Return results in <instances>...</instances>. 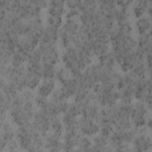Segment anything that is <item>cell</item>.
I'll use <instances>...</instances> for the list:
<instances>
[{
  "label": "cell",
  "instance_id": "obj_1",
  "mask_svg": "<svg viewBox=\"0 0 152 152\" xmlns=\"http://www.w3.org/2000/svg\"><path fill=\"white\" fill-rule=\"evenodd\" d=\"M132 109L130 119L134 127L139 128L146 125L148 115V109L144 103L137 100L131 103Z\"/></svg>",
  "mask_w": 152,
  "mask_h": 152
},
{
  "label": "cell",
  "instance_id": "obj_2",
  "mask_svg": "<svg viewBox=\"0 0 152 152\" xmlns=\"http://www.w3.org/2000/svg\"><path fill=\"white\" fill-rule=\"evenodd\" d=\"M39 132H33L29 127V124L18 126L15 130V138L18 143L19 148L22 150L33 151V136ZM40 134V133H39Z\"/></svg>",
  "mask_w": 152,
  "mask_h": 152
},
{
  "label": "cell",
  "instance_id": "obj_3",
  "mask_svg": "<svg viewBox=\"0 0 152 152\" xmlns=\"http://www.w3.org/2000/svg\"><path fill=\"white\" fill-rule=\"evenodd\" d=\"M51 116L47 109H37L34 114L31 125L43 137L50 131Z\"/></svg>",
  "mask_w": 152,
  "mask_h": 152
},
{
  "label": "cell",
  "instance_id": "obj_4",
  "mask_svg": "<svg viewBox=\"0 0 152 152\" xmlns=\"http://www.w3.org/2000/svg\"><path fill=\"white\" fill-rule=\"evenodd\" d=\"M42 10L36 5L35 0L21 1V6L17 12L24 21H28L34 17L41 15Z\"/></svg>",
  "mask_w": 152,
  "mask_h": 152
},
{
  "label": "cell",
  "instance_id": "obj_5",
  "mask_svg": "<svg viewBox=\"0 0 152 152\" xmlns=\"http://www.w3.org/2000/svg\"><path fill=\"white\" fill-rule=\"evenodd\" d=\"M78 128L80 132L87 137H93L99 133L100 128L95 120L83 116L78 118Z\"/></svg>",
  "mask_w": 152,
  "mask_h": 152
},
{
  "label": "cell",
  "instance_id": "obj_6",
  "mask_svg": "<svg viewBox=\"0 0 152 152\" xmlns=\"http://www.w3.org/2000/svg\"><path fill=\"white\" fill-rule=\"evenodd\" d=\"M81 135L78 129L65 130L62 137V150L69 151L76 150Z\"/></svg>",
  "mask_w": 152,
  "mask_h": 152
},
{
  "label": "cell",
  "instance_id": "obj_7",
  "mask_svg": "<svg viewBox=\"0 0 152 152\" xmlns=\"http://www.w3.org/2000/svg\"><path fill=\"white\" fill-rule=\"evenodd\" d=\"M147 132L148 130L137 134L131 143V150L138 151L151 150L152 147L151 138Z\"/></svg>",
  "mask_w": 152,
  "mask_h": 152
},
{
  "label": "cell",
  "instance_id": "obj_8",
  "mask_svg": "<svg viewBox=\"0 0 152 152\" xmlns=\"http://www.w3.org/2000/svg\"><path fill=\"white\" fill-rule=\"evenodd\" d=\"M59 88L65 99L68 100L70 97L74 96L78 90L77 78L71 76L61 84Z\"/></svg>",
  "mask_w": 152,
  "mask_h": 152
},
{
  "label": "cell",
  "instance_id": "obj_9",
  "mask_svg": "<svg viewBox=\"0 0 152 152\" xmlns=\"http://www.w3.org/2000/svg\"><path fill=\"white\" fill-rule=\"evenodd\" d=\"M44 138L45 150L50 151L62 150V137L52 132H48Z\"/></svg>",
  "mask_w": 152,
  "mask_h": 152
},
{
  "label": "cell",
  "instance_id": "obj_10",
  "mask_svg": "<svg viewBox=\"0 0 152 152\" xmlns=\"http://www.w3.org/2000/svg\"><path fill=\"white\" fill-rule=\"evenodd\" d=\"M98 2L97 11L101 15L113 20V15L116 3L115 1L103 0Z\"/></svg>",
  "mask_w": 152,
  "mask_h": 152
},
{
  "label": "cell",
  "instance_id": "obj_11",
  "mask_svg": "<svg viewBox=\"0 0 152 152\" xmlns=\"http://www.w3.org/2000/svg\"><path fill=\"white\" fill-rule=\"evenodd\" d=\"M69 103L67 100L58 101H49L47 110L51 117L59 116L63 115L66 110Z\"/></svg>",
  "mask_w": 152,
  "mask_h": 152
},
{
  "label": "cell",
  "instance_id": "obj_12",
  "mask_svg": "<svg viewBox=\"0 0 152 152\" xmlns=\"http://www.w3.org/2000/svg\"><path fill=\"white\" fill-rule=\"evenodd\" d=\"M94 101V93L91 90L78 89L74 95L75 102L81 109Z\"/></svg>",
  "mask_w": 152,
  "mask_h": 152
},
{
  "label": "cell",
  "instance_id": "obj_13",
  "mask_svg": "<svg viewBox=\"0 0 152 152\" xmlns=\"http://www.w3.org/2000/svg\"><path fill=\"white\" fill-rule=\"evenodd\" d=\"M59 29L49 25H46L44 27L39 43H56L59 36Z\"/></svg>",
  "mask_w": 152,
  "mask_h": 152
},
{
  "label": "cell",
  "instance_id": "obj_14",
  "mask_svg": "<svg viewBox=\"0 0 152 152\" xmlns=\"http://www.w3.org/2000/svg\"><path fill=\"white\" fill-rule=\"evenodd\" d=\"M109 48L110 44L109 40L93 39L91 46V53L92 55L99 58L109 52Z\"/></svg>",
  "mask_w": 152,
  "mask_h": 152
},
{
  "label": "cell",
  "instance_id": "obj_15",
  "mask_svg": "<svg viewBox=\"0 0 152 152\" xmlns=\"http://www.w3.org/2000/svg\"><path fill=\"white\" fill-rule=\"evenodd\" d=\"M56 88V82L53 79H42L37 87V95L48 97Z\"/></svg>",
  "mask_w": 152,
  "mask_h": 152
},
{
  "label": "cell",
  "instance_id": "obj_16",
  "mask_svg": "<svg viewBox=\"0 0 152 152\" xmlns=\"http://www.w3.org/2000/svg\"><path fill=\"white\" fill-rule=\"evenodd\" d=\"M91 151H112L108 145L107 137L99 133L93 137Z\"/></svg>",
  "mask_w": 152,
  "mask_h": 152
},
{
  "label": "cell",
  "instance_id": "obj_17",
  "mask_svg": "<svg viewBox=\"0 0 152 152\" xmlns=\"http://www.w3.org/2000/svg\"><path fill=\"white\" fill-rule=\"evenodd\" d=\"M135 27L138 35L151 33V19L147 15H144L137 18L135 22Z\"/></svg>",
  "mask_w": 152,
  "mask_h": 152
},
{
  "label": "cell",
  "instance_id": "obj_18",
  "mask_svg": "<svg viewBox=\"0 0 152 152\" xmlns=\"http://www.w3.org/2000/svg\"><path fill=\"white\" fill-rule=\"evenodd\" d=\"M42 80V78L40 73L28 70L27 69L25 80L26 88H28L31 90L37 88Z\"/></svg>",
  "mask_w": 152,
  "mask_h": 152
},
{
  "label": "cell",
  "instance_id": "obj_19",
  "mask_svg": "<svg viewBox=\"0 0 152 152\" xmlns=\"http://www.w3.org/2000/svg\"><path fill=\"white\" fill-rule=\"evenodd\" d=\"M65 1L62 0H52L48 2V14L55 16H61L65 12Z\"/></svg>",
  "mask_w": 152,
  "mask_h": 152
},
{
  "label": "cell",
  "instance_id": "obj_20",
  "mask_svg": "<svg viewBox=\"0 0 152 152\" xmlns=\"http://www.w3.org/2000/svg\"><path fill=\"white\" fill-rule=\"evenodd\" d=\"M80 26V24L77 19L70 18L66 19L60 28L68 35L75 37L79 30Z\"/></svg>",
  "mask_w": 152,
  "mask_h": 152
},
{
  "label": "cell",
  "instance_id": "obj_21",
  "mask_svg": "<svg viewBox=\"0 0 152 152\" xmlns=\"http://www.w3.org/2000/svg\"><path fill=\"white\" fill-rule=\"evenodd\" d=\"M1 122V139L7 142L14 139L15 136V130L12 125L8 121H4Z\"/></svg>",
  "mask_w": 152,
  "mask_h": 152
},
{
  "label": "cell",
  "instance_id": "obj_22",
  "mask_svg": "<svg viewBox=\"0 0 152 152\" xmlns=\"http://www.w3.org/2000/svg\"><path fill=\"white\" fill-rule=\"evenodd\" d=\"M151 1L137 0L132 2V13L136 18L147 14V8Z\"/></svg>",
  "mask_w": 152,
  "mask_h": 152
},
{
  "label": "cell",
  "instance_id": "obj_23",
  "mask_svg": "<svg viewBox=\"0 0 152 152\" xmlns=\"http://www.w3.org/2000/svg\"><path fill=\"white\" fill-rule=\"evenodd\" d=\"M100 110V106L95 101H94L81 108L80 116L94 120L98 115Z\"/></svg>",
  "mask_w": 152,
  "mask_h": 152
},
{
  "label": "cell",
  "instance_id": "obj_24",
  "mask_svg": "<svg viewBox=\"0 0 152 152\" xmlns=\"http://www.w3.org/2000/svg\"><path fill=\"white\" fill-rule=\"evenodd\" d=\"M99 63L106 68H115L116 64L115 54L112 51L107 52L105 54L99 57Z\"/></svg>",
  "mask_w": 152,
  "mask_h": 152
},
{
  "label": "cell",
  "instance_id": "obj_25",
  "mask_svg": "<svg viewBox=\"0 0 152 152\" xmlns=\"http://www.w3.org/2000/svg\"><path fill=\"white\" fill-rule=\"evenodd\" d=\"M28 57V55L16 49L12 55L10 65L14 67H18L24 65V63L27 61Z\"/></svg>",
  "mask_w": 152,
  "mask_h": 152
},
{
  "label": "cell",
  "instance_id": "obj_26",
  "mask_svg": "<svg viewBox=\"0 0 152 152\" xmlns=\"http://www.w3.org/2000/svg\"><path fill=\"white\" fill-rule=\"evenodd\" d=\"M64 131V126L62 119H60L59 116L51 117L49 132L62 137Z\"/></svg>",
  "mask_w": 152,
  "mask_h": 152
},
{
  "label": "cell",
  "instance_id": "obj_27",
  "mask_svg": "<svg viewBox=\"0 0 152 152\" xmlns=\"http://www.w3.org/2000/svg\"><path fill=\"white\" fill-rule=\"evenodd\" d=\"M61 119H62L65 130L78 129V118L73 116L66 113H64L62 115V118Z\"/></svg>",
  "mask_w": 152,
  "mask_h": 152
},
{
  "label": "cell",
  "instance_id": "obj_28",
  "mask_svg": "<svg viewBox=\"0 0 152 152\" xmlns=\"http://www.w3.org/2000/svg\"><path fill=\"white\" fill-rule=\"evenodd\" d=\"M129 8L122 7L119 6H117L115 8L113 20L116 21V23H121L129 20Z\"/></svg>",
  "mask_w": 152,
  "mask_h": 152
},
{
  "label": "cell",
  "instance_id": "obj_29",
  "mask_svg": "<svg viewBox=\"0 0 152 152\" xmlns=\"http://www.w3.org/2000/svg\"><path fill=\"white\" fill-rule=\"evenodd\" d=\"M56 68L55 65L42 64L40 74L42 79H53L55 75Z\"/></svg>",
  "mask_w": 152,
  "mask_h": 152
},
{
  "label": "cell",
  "instance_id": "obj_30",
  "mask_svg": "<svg viewBox=\"0 0 152 152\" xmlns=\"http://www.w3.org/2000/svg\"><path fill=\"white\" fill-rule=\"evenodd\" d=\"M92 147V140L89 137L81 135L77 146L76 150L78 151H91Z\"/></svg>",
  "mask_w": 152,
  "mask_h": 152
},
{
  "label": "cell",
  "instance_id": "obj_31",
  "mask_svg": "<svg viewBox=\"0 0 152 152\" xmlns=\"http://www.w3.org/2000/svg\"><path fill=\"white\" fill-rule=\"evenodd\" d=\"M71 77V72L64 65L56 68L55 78L61 84Z\"/></svg>",
  "mask_w": 152,
  "mask_h": 152
},
{
  "label": "cell",
  "instance_id": "obj_32",
  "mask_svg": "<svg viewBox=\"0 0 152 152\" xmlns=\"http://www.w3.org/2000/svg\"><path fill=\"white\" fill-rule=\"evenodd\" d=\"M33 102L34 106L37 109H47L49 104V99L48 97H45L37 94V96L34 97Z\"/></svg>",
  "mask_w": 152,
  "mask_h": 152
},
{
  "label": "cell",
  "instance_id": "obj_33",
  "mask_svg": "<svg viewBox=\"0 0 152 152\" xmlns=\"http://www.w3.org/2000/svg\"><path fill=\"white\" fill-rule=\"evenodd\" d=\"M62 17L55 16L48 14L46 18V25H49L60 28L62 25Z\"/></svg>",
  "mask_w": 152,
  "mask_h": 152
},
{
  "label": "cell",
  "instance_id": "obj_34",
  "mask_svg": "<svg viewBox=\"0 0 152 152\" xmlns=\"http://www.w3.org/2000/svg\"><path fill=\"white\" fill-rule=\"evenodd\" d=\"M81 107L75 102L74 101L72 102L69 103L67 109L65 113L78 118V116L81 115Z\"/></svg>",
  "mask_w": 152,
  "mask_h": 152
},
{
  "label": "cell",
  "instance_id": "obj_35",
  "mask_svg": "<svg viewBox=\"0 0 152 152\" xmlns=\"http://www.w3.org/2000/svg\"><path fill=\"white\" fill-rule=\"evenodd\" d=\"M18 148H19V145L16 139L14 138L8 142H7V145L5 146L4 151H15Z\"/></svg>",
  "mask_w": 152,
  "mask_h": 152
},
{
  "label": "cell",
  "instance_id": "obj_36",
  "mask_svg": "<svg viewBox=\"0 0 152 152\" xmlns=\"http://www.w3.org/2000/svg\"><path fill=\"white\" fill-rule=\"evenodd\" d=\"M80 14V10L78 9H69L66 11L65 13V16L66 19L75 18L78 17Z\"/></svg>",
  "mask_w": 152,
  "mask_h": 152
},
{
  "label": "cell",
  "instance_id": "obj_37",
  "mask_svg": "<svg viewBox=\"0 0 152 152\" xmlns=\"http://www.w3.org/2000/svg\"><path fill=\"white\" fill-rule=\"evenodd\" d=\"M82 1L79 0H69L65 1V5L69 9H78L80 8Z\"/></svg>",
  "mask_w": 152,
  "mask_h": 152
}]
</instances>
